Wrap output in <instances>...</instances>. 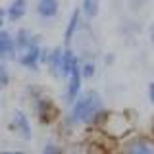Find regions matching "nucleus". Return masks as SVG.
Listing matches in <instances>:
<instances>
[{"instance_id":"1","label":"nucleus","mask_w":154,"mask_h":154,"mask_svg":"<svg viewBox=\"0 0 154 154\" xmlns=\"http://www.w3.org/2000/svg\"><path fill=\"white\" fill-rule=\"evenodd\" d=\"M104 112L102 98L96 91H87V93L79 94V98L71 104L69 116L71 122L75 123H94Z\"/></svg>"},{"instance_id":"2","label":"nucleus","mask_w":154,"mask_h":154,"mask_svg":"<svg viewBox=\"0 0 154 154\" xmlns=\"http://www.w3.org/2000/svg\"><path fill=\"white\" fill-rule=\"evenodd\" d=\"M123 154H154V139L146 135L129 137L123 144Z\"/></svg>"},{"instance_id":"3","label":"nucleus","mask_w":154,"mask_h":154,"mask_svg":"<svg viewBox=\"0 0 154 154\" xmlns=\"http://www.w3.org/2000/svg\"><path fill=\"white\" fill-rule=\"evenodd\" d=\"M81 81H83V73H81V62H77L71 69L69 77H67V94L66 100L69 104H73L81 94Z\"/></svg>"},{"instance_id":"4","label":"nucleus","mask_w":154,"mask_h":154,"mask_svg":"<svg viewBox=\"0 0 154 154\" xmlns=\"http://www.w3.org/2000/svg\"><path fill=\"white\" fill-rule=\"evenodd\" d=\"M41 56H42V50L38 46V42H35L33 46H29L21 56H19V64L23 67H29V69H37L38 67V62H41Z\"/></svg>"},{"instance_id":"5","label":"nucleus","mask_w":154,"mask_h":154,"mask_svg":"<svg viewBox=\"0 0 154 154\" xmlns=\"http://www.w3.org/2000/svg\"><path fill=\"white\" fill-rule=\"evenodd\" d=\"M62 56H64V48H62V46L50 50L48 54H46V52L42 54V60L48 64V67H50V71L54 75H60L62 73Z\"/></svg>"},{"instance_id":"6","label":"nucleus","mask_w":154,"mask_h":154,"mask_svg":"<svg viewBox=\"0 0 154 154\" xmlns=\"http://www.w3.org/2000/svg\"><path fill=\"white\" fill-rule=\"evenodd\" d=\"M79 25H81V10L75 8L73 14H71V17H69V21H67L66 33H64V45H66V48H69V42H71V38L75 37Z\"/></svg>"},{"instance_id":"7","label":"nucleus","mask_w":154,"mask_h":154,"mask_svg":"<svg viewBox=\"0 0 154 154\" xmlns=\"http://www.w3.org/2000/svg\"><path fill=\"white\" fill-rule=\"evenodd\" d=\"M37 14L41 17H54L58 14V0H38Z\"/></svg>"},{"instance_id":"8","label":"nucleus","mask_w":154,"mask_h":154,"mask_svg":"<svg viewBox=\"0 0 154 154\" xmlns=\"http://www.w3.org/2000/svg\"><path fill=\"white\" fill-rule=\"evenodd\" d=\"M79 62V58H77L73 52H71V48H64V56H62V77H69L71 69H73V66Z\"/></svg>"},{"instance_id":"9","label":"nucleus","mask_w":154,"mask_h":154,"mask_svg":"<svg viewBox=\"0 0 154 154\" xmlns=\"http://www.w3.org/2000/svg\"><path fill=\"white\" fill-rule=\"evenodd\" d=\"M16 50V41L12 38L8 31H2L0 29V58H6L12 52Z\"/></svg>"},{"instance_id":"10","label":"nucleus","mask_w":154,"mask_h":154,"mask_svg":"<svg viewBox=\"0 0 154 154\" xmlns=\"http://www.w3.org/2000/svg\"><path fill=\"white\" fill-rule=\"evenodd\" d=\"M35 42H37V41L31 37V33H29L27 29H19V31H17V35H16V50L25 52L27 48L33 46Z\"/></svg>"},{"instance_id":"11","label":"nucleus","mask_w":154,"mask_h":154,"mask_svg":"<svg viewBox=\"0 0 154 154\" xmlns=\"http://www.w3.org/2000/svg\"><path fill=\"white\" fill-rule=\"evenodd\" d=\"M25 8H27V2H25V0H14V2L10 4L8 12H6L8 19H12V21H17V19L21 17L23 14H25Z\"/></svg>"},{"instance_id":"12","label":"nucleus","mask_w":154,"mask_h":154,"mask_svg":"<svg viewBox=\"0 0 154 154\" xmlns=\"http://www.w3.org/2000/svg\"><path fill=\"white\" fill-rule=\"evenodd\" d=\"M14 123H16V127L21 131V135L25 139L31 137V123H29L27 116L23 114V112H16V116H14Z\"/></svg>"},{"instance_id":"13","label":"nucleus","mask_w":154,"mask_h":154,"mask_svg":"<svg viewBox=\"0 0 154 154\" xmlns=\"http://www.w3.org/2000/svg\"><path fill=\"white\" fill-rule=\"evenodd\" d=\"M98 10H100V0H83V4H81V12L87 19H94L98 16Z\"/></svg>"},{"instance_id":"14","label":"nucleus","mask_w":154,"mask_h":154,"mask_svg":"<svg viewBox=\"0 0 154 154\" xmlns=\"http://www.w3.org/2000/svg\"><path fill=\"white\" fill-rule=\"evenodd\" d=\"M96 71V66L93 62H81V73H83V79H89V77H93Z\"/></svg>"},{"instance_id":"15","label":"nucleus","mask_w":154,"mask_h":154,"mask_svg":"<svg viewBox=\"0 0 154 154\" xmlns=\"http://www.w3.org/2000/svg\"><path fill=\"white\" fill-rule=\"evenodd\" d=\"M8 79H10V75H8V69H6V66L4 64H0V87H4L8 83Z\"/></svg>"},{"instance_id":"16","label":"nucleus","mask_w":154,"mask_h":154,"mask_svg":"<svg viewBox=\"0 0 154 154\" xmlns=\"http://www.w3.org/2000/svg\"><path fill=\"white\" fill-rule=\"evenodd\" d=\"M42 154H62V150L56 146V144H46L45 150H42Z\"/></svg>"},{"instance_id":"17","label":"nucleus","mask_w":154,"mask_h":154,"mask_svg":"<svg viewBox=\"0 0 154 154\" xmlns=\"http://www.w3.org/2000/svg\"><path fill=\"white\" fill-rule=\"evenodd\" d=\"M148 100L154 104V81H152V83H148Z\"/></svg>"},{"instance_id":"18","label":"nucleus","mask_w":154,"mask_h":154,"mask_svg":"<svg viewBox=\"0 0 154 154\" xmlns=\"http://www.w3.org/2000/svg\"><path fill=\"white\" fill-rule=\"evenodd\" d=\"M0 154H25V152H19V150H4V152H0Z\"/></svg>"},{"instance_id":"19","label":"nucleus","mask_w":154,"mask_h":154,"mask_svg":"<svg viewBox=\"0 0 154 154\" xmlns=\"http://www.w3.org/2000/svg\"><path fill=\"white\" fill-rule=\"evenodd\" d=\"M4 16H6V14H4V10L0 8V27H2V23H4Z\"/></svg>"},{"instance_id":"20","label":"nucleus","mask_w":154,"mask_h":154,"mask_svg":"<svg viewBox=\"0 0 154 154\" xmlns=\"http://www.w3.org/2000/svg\"><path fill=\"white\" fill-rule=\"evenodd\" d=\"M150 38H152V42H154V25H152V29H150Z\"/></svg>"}]
</instances>
